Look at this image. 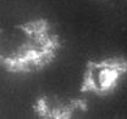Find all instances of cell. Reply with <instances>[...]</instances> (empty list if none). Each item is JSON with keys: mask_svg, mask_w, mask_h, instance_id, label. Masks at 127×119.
<instances>
[{"mask_svg": "<svg viewBox=\"0 0 127 119\" xmlns=\"http://www.w3.org/2000/svg\"><path fill=\"white\" fill-rule=\"evenodd\" d=\"M61 46L59 33L43 17L0 27V67L15 74L42 71L56 60Z\"/></svg>", "mask_w": 127, "mask_h": 119, "instance_id": "cell-1", "label": "cell"}, {"mask_svg": "<svg viewBox=\"0 0 127 119\" xmlns=\"http://www.w3.org/2000/svg\"><path fill=\"white\" fill-rule=\"evenodd\" d=\"M127 75V57L110 56L89 60L83 69L79 92L104 97L112 94Z\"/></svg>", "mask_w": 127, "mask_h": 119, "instance_id": "cell-2", "label": "cell"}, {"mask_svg": "<svg viewBox=\"0 0 127 119\" xmlns=\"http://www.w3.org/2000/svg\"><path fill=\"white\" fill-rule=\"evenodd\" d=\"M32 109L42 119H72L88 112V102L83 97L43 94L34 100Z\"/></svg>", "mask_w": 127, "mask_h": 119, "instance_id": "cell-3", "label": "cell"}]
</instances>
